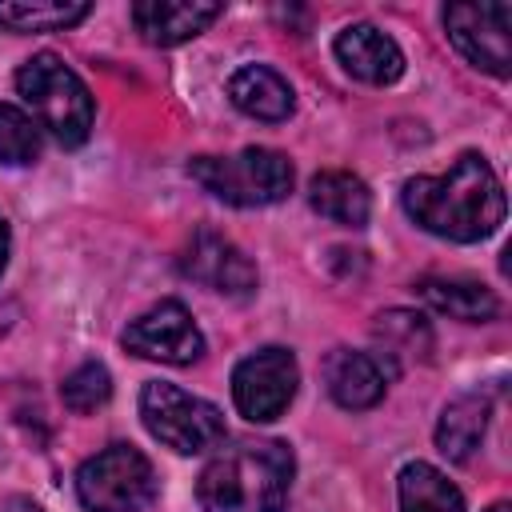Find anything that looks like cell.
Listing matches in <instances>:
<instances>
[{
	"mask_svg": "<svg viewBox=\"0 0 512 512\" xmlns=\"http://www.w3.org/2000/svg\"><path fill=\"white\" fill-rule=\"evenodd\" d=\"M400 200L424 232L456 244L488 240L504 224V188L480 152H464L444 176H412Z\"/></svg>",
	"mask_w": 512,
	"mask_h": 512,
	"instance_id": "obj_1",
	"label": "cell"
},
{
	"mask_svg": "<svg viewBox=\"0 0 512 512\" xmlns=\"http://www.w3.org/2000/svg\"><path fill=\"white\" fill-rule=\"evenodd\" d=\"M292 448L280 440H240L212 456L196 480L204 512H284L292 488Z\"/></svg>",
	"mask_w": 512,
	"mask_h": 512,
	"instance_id": "obj_2",
	"label": "cell"
},
{
	"mask_svg": "<svg viewBox=\"0 0 512 512\" xmlns=\"http://www.w3.org/2000/svg\"><path fill=\"white\" fill-rule=\"evenodd\" d=\"M16 92L32 108V120L48 128L64 148H76L92 132V96L84 80L52 52L32 56L16 72Z\"/></svg>",
	"mask_w": 512,
	"mask_h": 512,
	"instance_id": "obj_3",
	"label": "cell"
},
{
	"mask_svg": "<svg viewBox=\"0 0 512 512\" xmlns=\"http://www.w3.org/2000/svg\"><path fill=\"white\" fill-rule=\"evenodd\" d=\"M188 176L224 204L264 208L292 192V164L276 148H244L236 156H196Z\"/></svg>",
	"mask_w": 512,
	"mask_h": 512,
	"instance_id": "obj_4",
	"label": "cell"
},
{
	"mask_svg": "<svg viewBox=\"0 0 512 512\" xmlns=\"http://www.w3.org/2000/svg\"><path fill=\"white\" fill-rule=\"evenodd\" d=\"M140 420L144 428L172 452H208L224 440V412L176 384L152 380L140 392Z\"/></svg>",
	"mask_w": 512,
	"mask_h": 512,
	"instance_id": "obj_5",
	"label": "cell"
},
{
	"mask_svg": "<svg viewBox=\"0 0 512 512\" xmlns=\"http://www.w3.org/2000/svg\"><path fill=\"white\" fill-rule=\"evenodd\" d=\"M76 496L88 512H144L156 500V472L132 444H112L80 464Z\"/></svg>",
	"mask_w": 512,
	"mask_h": 512,
	"instance_id": "obj_6",
	"label": "cell"
},
{
	"mask_svg": "<svg viewBox=\"0 0 512 512\" xmlns=\"http://www.w3.org/2000/svg\"><path fill=\"white\" fill-rule=\"evenodd\" d=\"M296 384H300V364L288 348H260L252 356H244L232 372V400L240 408L244 420L252 424H268L276 420L292 396H296Z\"/></svg>",
	"mask_w": 512,
	"mask_h": 512,
	"instance_id": "obj_7",
	"label": "cell"
},
{
	"mask_svg": "<svg viewBox=\"0 0 512 512\" xmlns=\"http://www.w3.org/2000/svg\"><path fill=\"white\" fill-rule=\"evenodd\" d=\"M508 24H512V8L508 4H448L444 8V28L448 40L456 44V52L504 80L512 72V48H508Z\"/></svg>",
	"mask_w": 512,
	"mask_h": 512,
	"instance_id": "obj_8",
	"label": "cell"
},
{
	"mask_svg": "<svg viewBox=\"0 0 512 512\" xmlns=\"http://www.w3.org/2000/svg\"><path fill=\"white\" fill-rule=\"evenodd\" d=\"M120 340L128 352H136L144 360H160V364H192L204 352V336L180 300L152 304L124 328Z\"/></svg>",
	"mask_w": 512,
	"mask_h": 512,
	"instance_id": "obj_9",
	"label": "cell"
},
{
	"mask_svg": "<svg viewBox=\"0 0 512 512\" xmlns=\"http://www.w3.org/2000/svg\"><path fill=\"white\" fill-rule=\"evenodd\" d=\"M180 268L196 284H204L220 296H232V300H248L256 292V264L228 236L208 232V228H200L188 240V248L180 256Z\"/></svg>",
	"mask_w": 512,
	"mask_h": 512,
	"instance_id": "obj_10",
	"label": "cell"
},
{
	"mask_svg": "<svg viewBox=\"0 0 512 512\" xmlns=\"http://www.w3.org/2000/svg\"><path fill=\"white\" fill-rule=\"evenodd\" d=\"M332 48H336V60H340L356 80H364V84H392V80H400V72H404V52H400V44H396L388 32H380L376 24H368V20L344 24Z\"/></svg>",
	"mask_w": 512,
	"mask_h": 512,
	"instance_id": "obj_11",
	"label": "cell"
},
{
	"mask_svg": "<svg viewBox=\"0 0 512 512\" xmlns=\"http://www.w3.org/2000/svg\"><path fill=\"white\" fill-rule=\"evenodd\" d=\"M220 12L224 8L208 0H140L132 4V24L148 44L172 48V44L200 36Z\"/></svg>",
	"mask_w": 512,
	"mask_h": 512,
	"instance_id": "obj_12",
	"label": "cell"
},
{
	"mask_svg": "<svg viewBox=\"0 0 512 512\" xmlns=\"http://www.w3.org/2000/svg\"><path fill=\"white\" fill-rule=\"evenodd\" d=\"M324 384H328V396L348 408V412H364L372 404L384 400V388H388V372L376 356L368 352H352V348H336L324 364Z\"/></svg>",
	"mask_w": 512,
	"mask_h": 512,
	"instance_id": "obj_13",
	"label": "cell"
},
{
	"mask_svg": "<svg viewBox=\"0 0 512 512\" xmlns=\"http://www.w3.org/2000/svg\"><path fill=\"white\" fill-rule=\"evenodd\" d=\"M228 96H232V104L244 116L268 120V124L288 120L292 108H296L292 84L280 72H272L268 64H244V68H236L232 80H228Z\"/></svg>",
	"mask_w": 512,
	"mask_h": 512,
	"instance_id": "obj_14",
	"label": "cell"
},
{
	"mask_svg": "<svg viewBox=\"0 0 512 512\" xmlns=\"http://www.w3.org/2000/svg\"><path fill=\"white\" fill-rule=\"evenodd\" d=\"M420 300L452 320H464V324H484L500 312V300L492 296V288L476 284V280H456V276H424L416 284Z\"/></svg>",
	"mask_w": 512,
	"mask_h": 512,
	"instance_id": "obj_15",
	"label": "cell"
},
{
	"mask_svg": "<svg viewBox=\"0 0 512 512\" xmlns=\"http://www.w3.org/2000/svg\"><path fill=\"white\" fill-rule=\"evenodd\" d=\"M308 200L320 216H328L332 224H348L360 228L372 216V192L360 176L352 172H320L308 184Z\"/></svg>",
	"mask_w": 512,
	"mask_h": 512,
	"instance_id": "obj_16",
	"label": "cell"
},
{
	"mask_svg": "<svg viewBox=\"0 0 512 512\" xmlns=\"http://www.w3.org/2000/svg\"><path fill=\"white\" fill-rule=\"evenodd\" d=\"M372 340L380 344V356L392 368L428 360V352H432V328H428V320L416 316V312H404V308L380 312L376 324H372Z\"/></svg>",
	"mask_w": 512,
	"mask_h": 512,
	"instance_id": "obj_17",
	"label": "cell"
},
{
	"mask_svg": "<svg viewBox=\"0 0 512 512\" xmlns=\"http://www.w3.org/2000/svg\"><path fill=\"white\" fill-rule=\"evenodd\" d=\"M488 428V400L484 396H456L452 404H444L440 424H436V448L448 460H468Z\"/></svg>",
	"mask_w": 512,
	"mask_h": 512,
	"instance_id": "obj_18",
	"label": "cell"
},
{
	"mask_svg": "<svg viewBox=\"0 0 512 512\" xmlns=\"http://www.w3.org/2000/svg\"><path fill=\"white\" fill-rule=\"evenodd\" d=\"M396 496H400V512H464L460 488L424 460L400 468Z\"/></svg>",
	"mask_w": 512,
	"mask_h": 512,
	"instance_id": "obj_19",
	"label": "cell"
},
{
	"mask_svg": "<svg viewBox=\"0 0 512 512\" xmlns=\"http://www.w3.org/2000/svg\"><path fill=\"white\" fill-rule=\"evenodd\" d=\"M88 16L84 0H16L0 4V28L8 32H60Z\"/></svg>",
	"mask_w": 512,
	"mask_h": 512,
	"instance_id": "obj_20",
	"label": "cell"
},
{
	"mask_svg": "<svg viewBox=\"0 0 512 512\" xmlns=\"http://www.w3.org/2000/svg\"><path fill=\"white\" fill-rule=\"evenodd\" d=\"M40 156V124L16 104H0V164H32Z\"/></svg>",
	"mask_w": 512,
	"mask_h": 512,
	"instance_id": "obj_21",
	"label": "cell"
},
{
	"mask_svg": "<svg viewBox=\"0 0 512 512\" xmlns=\"http://www.w3.org/2000/svg\"><path fill=\"white\" fill-rule=\"evenodd\" d=\"M60 396H64V404L72 412H96L112 396V376H108V368L100 360H88V364H80V368H72L64 376Z\"/></svg>",
	"mask_w": 512,
	"mask_h": 512,
	"instance_id": "obj_22",
	"label": "cell"
},
{
	"mask_svg": "<svg viewBox=\"0 0 512 512\" xmlns=\"http://www.w3.org/2000/svg\"><path fill=\"white\" fill-rule=\"evenodd\" d=\"M0 512H40L32 500H24V496H12V500H4V508Z\"/></svg>",
	"mask_w": 512,
	"mask_h": 512,
	"instance_id": "obj_23",
	"label": "cell"
},
{
	"mask_svg": "<svg viewBox=\"0 0 512 512\" xmlns=\"http://www.w3.org/2000/svg\"><path fill=\"white\" fill-rule=\"evenodd\" d=\"M8 248H12V240H8V224H4V216H0V276H4V268H8Z\"/></svg>",
	"mask_w": 512,
	"mask_h": 512,
	"instance_id": "obj_24",
	"label": "cell"
},
{
	"mask_svg": "<svg viewBox=\"0 0 512 512\" xmlns=\"http://www.w3.org/2000/svg\"><path fill=\"white\" fill-rule=\"evenodd\" d=\"M488 512H512V508H508V504H504V500H500V504H492V508H488Z\"/></svg>",
	"mask_w": 512,
	"mask_h": 512,
	"instance_id": "obj_25",
	"label": "cell"
}]
</instances>
